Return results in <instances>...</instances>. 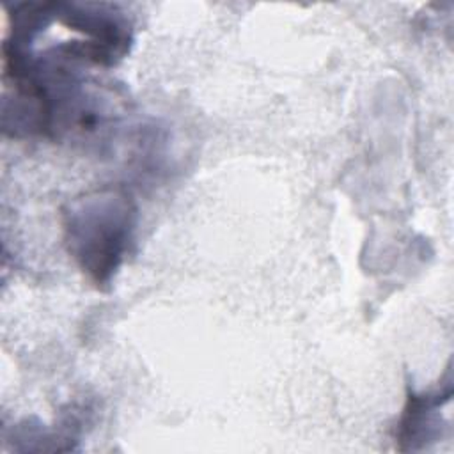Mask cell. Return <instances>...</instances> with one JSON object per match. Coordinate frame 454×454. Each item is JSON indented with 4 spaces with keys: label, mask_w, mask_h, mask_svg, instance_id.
Returning <instances> with one entry per match:
<instances>
[{
    "label": "cell",
    "mask_w": 454,
    "mask_h": 454,
    "mask_svg": "<svg viewBox=\"0 0 454 454\" xmlns=\"http://www.w3.org/2000/svg\"><path fill=\"white\" fill-rule=\"evenodd\" d=\"M450 383L445 390L434 394H413L410 392L408 403L399 422V442L401 450H419L427 447V442L440 438V408L450 399Z\"/></svg>",
    "instance_id": "cell-2"
},
{
    "label": "cell",
    "mask_w": 454,
    "mask_h": 454,
    "mask_svg": "<svg viewBox=\"0 0 454 454\" xmlns=\"http://www.w3.org/2000/svg\"><path fill=\"white\" fill-rule=\"evenodd\" d=\"M137 225V209L129 195L103 190L78 199L64 213L69 254L98 284H108L121 266Z\"/></svg>",
    "instance_id": "cell-1"
}]
</instances>
